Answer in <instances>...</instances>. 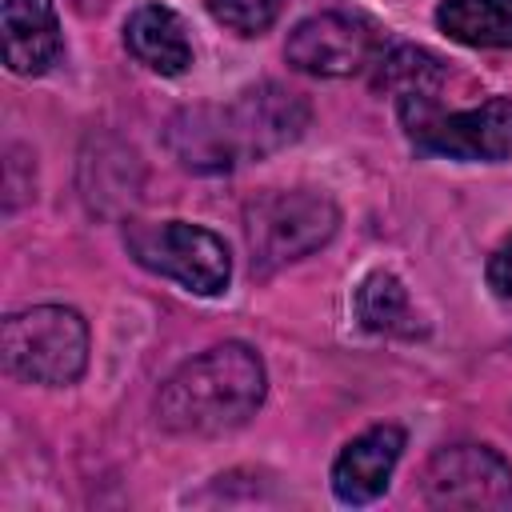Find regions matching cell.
<instances>
[{"label":"cell","instance_id":"cell-3","mask_svg":"<svg viewBox=\"0 0 512 512\" xmlns=\"http://www.w3.org/2000/svg\"><path fill=\"white\" fill-rule=\"evenodd\" d=\"M340 228V208L320 188H268L244 204V240L256 272H272L324 248Z\"/></svg>","mask_w":512,"mask_h":512},{"label":"cell","instance_id":"cell-2","mask_svg":"<svg viewBox=\"0 0 512 512\" xmlns=\"http://www.w3.org/2000/svg\"><path fill=\"white\" fill-rule=\"evenodd\" d=\"M264 384V364L248 344H216L164 380L156 420L176 436H220L260 408Z\"/></svg>","mask_w":512,"mask_h":512},{"label":"cell","instance_id":"cell-13","mask_svg":"<svg viewBox=\"0 0 512 512\" xmlns=\"http://www.w3.org/2000/svg\"><path fill=\"white\" fill-rule=\"evenodd\" d=\"M356 316L372 332H400L408 320V292L392 272H372L356 288Z\"/></svg>","mask_w":512,"mask_h":512},{"label":"cell","instance_id":"cell-1","mask_svg":"<svg viewBox=\"0 0 512 512\" xmlns=\"http://www.w3.org/2000/svg\"><path fill=\"white\" fill-rule=\"evenodd\" d=\"M308 128V100L280 84L244 88L228 104H196L168 120V148L192 172H228L288 148Z\"/></svg>","mask_w":512,"mask_h":512},{"label":"cell","instance_id":"cell-10","mask_svg":"<svg viewBox=\"0 0 512 512\" xmlns=\"http://www.w3.org/2000/svg\"><path fill=\"white\" fill-rule=\"evenodd\" d=\"M4 64L16 76H40L60 56V20L52 0H4Z\"/></svg>","mask_w":512,"mask_h":512},{"label":"cell","instance_id":"cell-9","mask_svg":"<svg viewBox=\"0 0 512 512\" xmlns=\"http://www.w3.org/2000/svg\"><path fill=\"white\" fill-rule=\"evenodd\" d=\"M400 452H404V432L396 424H376V428L360 432L356 440H348L344 452L332 464V492H336V500H344V504L376 500L388 488Z\"/></svg>","mask_w":512,"mask_h":512},{"label":"cell","instance_id":"cell-14","mask_svg":"<svg viewBox=\"0 0 512 512\" xmlns=\"http://www.w3.org/2000/svg\"><path fill=\"white\" fill-rule=\"evenodd\" d=\"M440 80H444V60L424 48H396L376 76V84L396 96H436Z\"/></svg>","mask_w":512,"mask_h":512},{"label":"cell","instance_id":"cell-8","mask_svg":"<svg viewBox=\"0 0 512 512\" xmlns=\"http://www.w3.org/2000/svg\"><path fill=\"white\" fill-rule=\"evenodd\" d=\"M372 44L376 40L364 20L344 16V12H320L292 28L284 56L296 72L336 80V76H352V72L368 68Z\"/></svg>","mask_w":512,"mask_h":512},{"label":"cell","instance_id":"cell-6","mask_svg":"<svg viewBox=\"0 0 512 512\" xmlns=\"http://www.w3.org/2000/svg\"><path fill=\"white\" fill-rule=\"evenodd\" d=\"M124 240L144 268L184 284L196 296H220L228 288V276H232L228 248L216 232L200 224H184V220L128 224Z\"/></svg>","mask_w":512,"mask_h":512},{"label":"cell","instance_id":"cell-12","mask_svg":"<svg viewBox=\"0 0 512 512\" xmlns=\"http://www.w3.org/2000/svg\"><path fill=\"white\" fill-rule=\"evenodd\" d=\"M436 24L468 48H512V0H444Z\"/></svg>","mask_w":512,"mask_h":512},{"label":"cell","instance_id":"cell-15","mask_svg":"<svg viewBox=\"0 0 512 512\" xmlns=\"http://www.w3.org/2000/svg\"><path fill=\"white\" fill-rule=\"evenodd\" d=\"M280 4H284V0H208L212 16H216L224 28L240 32V36H260V32H268V28L276 24V16H280Z\"/></svg>","mask_w":512,"mask_h":512},{"label":"cell","instance_id":"cell-16","mask_svg":"<svg viewBox=\"0 0 512 512\" xmlns=\"http://www.w3.org/2000/svg\"><path fill=\"white\" fill-rule=\"evenodd\" d=\"M488 288L504 300H512V232L496 244V252L488 256Z\"/></svg>","mask_w":512,"mask_h":512},{"label":"cell","instance_id":"cell-11","mask_svg":"<svg viewBox=\"0 0 512 512\" xmlns=\"http://www.w3.org/2000/svg\"><path fill=\"white\" fill-rule=\"evenodd\" d=\"M124 44L144 68H152L160 76H180L192 64V44L184 36V24L164 4L136 8L124 24Z\"/></svg>","mask_w":512,"mask_h":512},{"label":"cell","instance_id":"cell-4","mask_svg":"<svg viewBox=\"0 0 512 512\" xmlns=\"http://www.w3.org/2000/svg\"><path fill=\"white\" fill-rule=\"evenodd\" d=\"M4 368L24 384L64 388L76 384L88 364V324L76 308L40 304L4 320L0 332Z\"/></svg>","mask_w":512,"mask_h":512},{"label":"cell","instance_id":"cell-7","mask_svg":"<svg viewBox=\"0 0 512 512\" xmlns=\"http://www.w3.org/2000/svg\"><path fill=\"white\" fill-rule=\"evenodd\" d=\"M420 488L436 508H512V464L488 444H448L424 464Z\"/></svg>","mask_w":512,"mask_h":512},{"label":"cell","instance_id":"cell-5","mask_svg":"<svg viewBox=\"0 0 512 512\" xmlns=\"http://www.w3.org/2000/svg\"><path fill=\"white\" fill-rule=\"evenodd\" d=\"M400 120L416 148L452 160H504L512 152V100L492 96L464 112H444L436 96H400Z\"/></svg>","mask_w":512,"mask_h":512}]
</instances>
